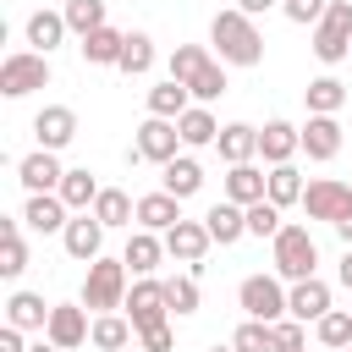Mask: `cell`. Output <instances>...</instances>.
I'll list each match as a JSON object with an SVG mask.
<instances>
[{
  "instance_id": "15",
  "label": "cell",
  "mask_w": 352,
  "mask_h": 352,
  "mask_svg": "<svg viewBox=\"0 0 352 352\" xmlns=\"http://www.w3.org/2000/svg\"><path fill=\"white\" fill-rule=\"evenodd\" d=\"M286 314L292 319H324L330 314V286L319 280V275H308V280H292V292H286Z\"/></svg>"
},
{
  "instance_id": "7",
  "label": "cell",
  "mask_w": 352,
  "mask_h": 352,
  "mask_svg": "<svg viewBox=\"0 0 352 352\" xmlns=\"http://www.w3.org/2000/svg\"><path fill=\"white\" fill-rule=\"evenodd\" d=\"M165 314H170V302H165V280L138 275L132 292H126V319H132V330L143 336L148 324H165Z\"/></svg>"
},
{
  "instance_id": "36",
  "label": "cell",
  "mask_w": 352,
  "mask_h": 352,
  "mask_svg": "<svg viewBox=\"0 0 352 352\" xmlns=\"http://www.w3.org/2000/svg\"><path fill=\"white\" fill-rule=\"evenodd\" d=\"M116 72H126V77L154 72V38H148V33H126V50H121V66H116Z\"/></svg>"
},
{
  "instance_id": "40",
  "label": "cell",
  "mask_w": 352,
  "mask_h": 352,
  "mask_svg": "<svg viewBox=\"0 0 352 352\" xmlns=\"http://www.w3.org/2000/svg\"><path fill=\"white\" fill-rule=\"evenodd\" d=\"M204 66H209V50H204V44H176V50H170V77H176V82H192Z\"/></svg>"
},
{
  "instance_id": "12",
  "label": "cell",
  "mask_w": 352,
  "mask_h": 352,
  "mask_svg": "<svg viewBox=\"0 0 352 352\" xmlns=\"http://www.w3.org/2000/svg\"><path fill=\"white\" fill-rule=\"evenodd\" d=\"M33 138H38V148H66L72 138H77V110L72 104H44L38 116H33Z\"/></svg>"
},
{
  "instance_id": "49",
  "label": "cell",
  "mask_w": 352,
  "mask_h": 352,
  "mask_svg": "<svg viewBox=\"0 0 352 352\" xmlns=\"http://www.w3.org/2000/svg\"><path fill=\"white\" fill-rule=\"evenodd\" d=\"M336 236H341V242H346V248H352V209H346V214H341V220H336Z\"/></svg>"
},
{
  "instance_id": "43",
  "label": "cell",
  "mask_w": 352,
  "mask_h": 352,
  "mask_svg": "<svg viewBox=\"0 0 352 352\" xmlns=\"http://www.w3.org/2000/svg\"><path fill=\"white\" fill-rule=\"evenodd\" d=\"M286 220H280V204H270V198H258V204H248V236H275Z\"/></svg>"
},
{
  "instance_id": "2",
  "label": "cell",
  "mask_w": 352,
  "mask_h": 352,
  "mask_svg": "<svg viewBox=\"0 0 352 352\" xmlns=\"http://www.w3.org/2000/svg\"><path fill=\"white\" fill-rule=\"evenodd\" d=\"M126 275H132L126 258H104V253H99V258L88 264V275H82V308H88V314H116V308H126V292H132Z\"/></svg>"
},
{
  "instance_id": "19",
  "label": "cell",
  "mask_w": 352,
  "mask_h": 352,
  "mask_svg": "<svg viewBox=\"0 0 352 352\" xmlns=\"http://www.w3.org/2000/svg\"><path fill=\"white\" fill-rule=\"evenodd\" d=\"M204 226H209V236H214L220 248H231V242H242V236H248V209H242V204H231V198H220V204H209Z\"/></svg>"
},
{
  "instance_id": "5",
  "label": "cell",
  "mask_w": 352,
  "mask_h": 352,
  "mask_svg": "<svg viewBox=\"0 0 352 352\" xmlns=\"http://www.w3.org/2000/svg\"><path fill=\"white\" fill-rule=\"evenodd\" d=\"M236 302H242L248 319H264V324L286 319V286H280V275H248L236 286Z\"/></svg>"
},
{
  "instance_id": "41",
  "label": "cell",
  "mask_w": 352,
  "mask_h": 352,
  "mask_svg": "<svg viewBox=\"0 0 352 352\" xmlns=\"http://www.w3.org/2000/svg\"><path fill=\"white\" fill-rule=\"evenodd\" d=\"M231 346H236V352H275V336H270L264 319H242L236 336H231Z\"/></svg>"
},
{
  "instance_id": "51",
  "label": "cell",
  "mask_w": 352,
  "mask_h": 352,
  "mask_svg": "<svg viewBox=\"0 0 352 352\" xmlns=\"http://www.w3.org/2000/svg\"><path fill=\"white\" fill-rule=\"evenodd\" d=\"M28 352H60V346H55V341L44 336V341H38V346H28Z\"/></svg>"
},
{
  "instance_id": "23",
  "label": "cell",
  "mask_w": 352,
  "mask_h": 352,
  "mask_svg": "<svg viewBox=\"0 0 352 352\" xmlns=\"http://www.w3.org/2000/svg\"><path fill=\"white\" fill-rule=\"evenodd\" d=\"M264 192H270V176H264V170H258L253 160H248V165H231V170H226V198H231V204H242V209H248V204H258Z\"/></svg>"
},
{
  "instance_id": "46",
  "label": "cell",
  "mask_w": 352,
  "mask_h": 352,
  "mask_svg": "<svg viewBox=\"0 0 352 352\" xmlns=\"http://www.w3.org/2000/svg\"><path fill=\"white\" fill-rule=\"evenodd\" d=\"M138 346H143V352H170V346H176V330H170V319H165V324H148V330L138 336Z\"/></svg>"
},
{
  "instance_id": "37",
  "label": "cell",
  "mask_w": 352,
  "mask_h": 352,
  "mask_svg": "<svg viewBox=\"0 0 352 352\" xmlns=\"http://www.w3.org/2000/svg\"><path fill=\"white\" fill-rule=\"evenodd\" d=\"M314 336L324 341V346H352V308H330L324 319H314Z\"/></svg>"
},
{
  "instance_id": "26",
  "label": "cell",
  "mask_w": 352,
  "mask_h": 352,
  "mask_svg": "<svg viewBox=\"0 0 352 352\" xmlns=\"http://www.w3.org/2000/svg\"><path fill=\"white\" fill-rule=\"evenodd\" d=\"M77 50H82V60H88V66H121L126 33H116V28L104 22V28H94V33H88V38L77 44Z\"/></svg>"
},
{
  "instance_id": "34",
  "label": "cell",
  "mask_w": 352,
  "mask_h": 352,
  "mask_svg": "<svg viewBox=\"0 0 352 352\" xmlns=\"http://www.w3.org/2000/svg\"><path fill=\"white\" fill-rule=\"evenodd\" d=\"M176 126H182V143H187V148H204V143H214V138H220V121L209 116V104H192Z\"/></svg>"
},
{
  "instance_id": "21",
  "label": "cell",
  "mask_w": 352,
  "mask_h": 352,
  "mask_svg": "<svg viewBox=\"0 0 352 352\" xmlns=\"http://www.w3.org/2000/svg\"><path fill=\"white\" fill-rule=\"evenodd\" d=\"M192 110V88L187 82H176V77H165V82H154L148 88V116H165V121H182Z\"/></svg>"
},
{
  "instance_id": "50",
  "label": "cell",
  "mask_w": 352,
  "mask_h": 352,
  "mask_svg": "<svg viewBox=\"0 0 352 352\" xmlns=\"http://www.w3.org/2000/svg\"><path fill=\"white\" fill-rule=\"evenodd\" d=\"M336 275H341V286H346V292H352V248H346V253H341V270H336Z\"/></svg>"
},
{
  "instance_id": "35",
  "label": "cell",
  "mask_w": 352,
  "mask_h": 352,
  "mask_svg": "<svg viewBox=\"0 0 352 352\" xmlns=\"http://www.w3.org/2000/svg\"><path fill=\"white\" fill-rule=\"evenodd\" d=\"M270 204H280V209H292V204H302V176H297V165L286 160V165H270V192H264Z\"/></svg>"
},
{
  "instance_id": "24",
  "label": "cell",
  "mask_w": 352,
  "mask_h": 352,
  "mask_svg": "<svg viewBox=\"0 0 352 352\" xmlns=\"http://www.w3.org/2000/svg\"><path fill=\"white\" fill-rule=\"evenodd\" d=\"M50 308H55V302H44L38 292H11V297H6V324H16V330H44V324H50Z\"/></svg>"
},
{
  "instance_id": "14",
  "label": "cell",
  "mask_w": 352,
  "mask_h": 352,
  "mask_svg": "<svg viewBox=\"0 0 352 352\" xmlns=\"http://www.w3.org/2000/svg\"><path fill=\"white\" fill-rule=\"evenodd\" d=\"M66 220H72V209H66V198H60V192H28L22 226H33L38 236H50V231H66Z\"/></svg>"
},
{
  "instance_id": "27",
  "label": "cell",
  "mask_w": 352,
  "mask_h": 352,
  "mask_svg": "<svg viewBox=\"0 0 352 352\" xmlns=\"http://www.w3.org/2000/svg\"><path fill=\"white\" fill-rule=\"evenodd\" d=\"M160 187L176 192V198H192V192L204 187V165H198L192 154H176L170 165H160Z\"/></svg>"
},
{
  "instance_id": "18",
  "label": "cell",
  "mask_w": 352,
  "mask_h": 352,
  "mask_svg": "<svg viewBox=\"0 0 352 352\" xmlns=\"http://www.w3.org/2000/svg\"><path fill=\"white\" fill-rule=\"evenodd\" d=\"M176 220H182V198H176V192L160 187V192H143V198H138V226H143V231H160V236H165Z\"/></svg>"
},
{
  "instance_id": "8",
  "label": "cell",
  "mask_w": 352,
  "mask_h": 352,
  "mask_svg": "<svg viewBox=\"0 0 352 352\" xmlns=\"http://www.w3.org/2000/svg\"><path fill=\"white\" fill-rule=\"evenodd\" d=\"M302 209H308V220H324V226H336V220L352 209V182H336V176H319V182H308V187H302Z\"/></svg>"
},
{
  "instance_id": "42",
  "label": "cell",
  "mask_w": 352,
  "mask_h": 352,
  "mask_svg": "<svg viewBox=\"0 0 352 352\" xmlns=\"http://www.w3.org/2000/svg\"><path fill=\"white\" fill-rule=\"evenodd\" d=\"M187 88H192V99H198V104L220 99V94H226V60H209V66H204V72H198Z\"/></svg>"
},
{
  "instance_id": "53",
  "label": "cell",
  "mask_w": 352,
  "mask_h": 352,
  "mask_svg": "<svg viewBox=\"0 0 352 352\" xmlns=\"http://www.w3.org/2000/svg\"><path fill=\"white\" fill-rule=\"evenodd\" d=\"M121 352H143V346H121Z\"/></svg>"
},
{
  "instance_id": "9",
  "label": "cell",
  "mask_w": 352,
  "mask_h": 352,
  "mask_svg": "<svg viewBox=\"0 0 352 352\" xmlns=\"http://www.w3.org/2000/svg\"><path fill=\"white\" fill-rule=\"evenodd\" d=\"M214 248V236H209V226L204 220H176L170 231H165V253L176 258V264H187L192 275L204 270V253Z\"/></svg>"
},
{
  "instance_id": "28",
  "label": "cell",
  "mask_w": 352,
  "mask_h": 352,
  "mask_svg": "<svg viewBox=\"0 0 352 352\" xmlns=\"http://www.w3.org/2000/svg\"><path fill=\"white\" fill-rule=\"evenodd\" d=\"M66 33H72V28H66V11H33V16H28V44L44 50V55H50L55 44H66Z\"/></svg>"
},
{
  "instance_id": "4",
  "label": "cell",
  "mask_w": 352,
  "mask_h": 352,
  "mask_svg": "<svg viewBox=\"0 0 352 352\" xmlns=\"http://www.w3.org/2000/svg\"><path fill=\"white\" fill-rule=\"evenodd\" d=\"M33 88H50V55L44 50H11L0 60V94L6 99H28Z\"/></svg>"
},
{
  "instance_id": "38",
  "label": "cell",
  "mask_w": 352,
  "mask_h": 352,
  "mask_svg": "<svg viewBox=\"0 0 352 352\" xmlns=\"http://www.w3.org/2000/svg\"><path fill=\"white\" fill-rule=\"evenodd\" d=\"M60 11H66V28L77 38H88L94 28H104V0H66Z\"/></svg>"
},
{
  "instance_id": "16",
  "label": "cell",
  "mask_w": 352,
  "mask_h": 352,
  "mask_svg": "<svg viewBox=\"0 0 352 352\" xmlns=\"http://www.w3.org/2000/svg\"><path fill=\"white\" fill-rule=\"evenodd\" d=\"M297 148H302V126H292V121H264L258 126V154L270 165H286Z\"/></svg>"
},
{
  "instance_id": "1",
  "label": "cell",
  "mask_w": 352,
  "mask_h": 352,
  "mask_svg": "<svg viewBox=\"0 0 352 352\" xmlns=\"http://www.w3.org/2000/svg\"><path fill=\"white\" fill-rule=\"evenodd\" d=\"M209 44L220 50V60L226 66H258L264 60V33H258V22L248 16V11H214V22H209Z\"/></svg>"
},
{
  "instance_id": "6",
  "label": "cell",
  "mask_w": 352,
  "mask_h": 352,
  "mask_svg": "<svg viewBox=\"0 0 352 352\" xmlns=\"http://www.w3.org/2000/svg\"><path fill=\"white\" fill-rule=\"evenodd\" d=\"M132 148H138V160H148V165H170V160H176V148H187V143H182V126H176V121L148 116V121L138 126Z\"/></svg>"
},
{
  "instance_id": "10",
  "label": "cell",
  "mask_w": 352,
  "mask_h": 352,
  "mask_svg": "<svg viewBox=\"0 0 352 352\" xmlns=\"http://www.w3.org/2000/svg\"><path fill=\"white\" fill-rule=\"evenodd\" d=\"M60 242H66V253H72V258H82V264H94V258L104 253V220H99L94 209H77V214L66 220V231H60Z\"/></svg>"
},
{
  "instance_id": "45",
  "label": "cell",
  "mask_w": 352,
  "mask_h": 352,
  "mask_svg": "<svg viewBox=\"0 0 352 352\" xmlns=\"http://www.w3.org/2000/svg\"><path fill=\"white\" fill-rule=\"evenodd\" d=\"M324 6H330V0H280V11H286V22H297V28H308V22H319V16H324Z\"/></svg>"
},
{
  "instance_id": "11",
  "label": "cell",
  "mask_w": 352,
  "mask_h": 352,
  "mask_svg": "<svg viewBox=\"0 0 352 352\" xmlns=\"http://www.w3.org/2000/svg\"><path fill=\"white\" fill-rule=\"evenodd\" d=\"M88 330H94V319H88V308H82V302H55V308H50V324H44V336H50L60 352L82 346V341H88Z\"/></svg>"
},
{
  "instance_id": "48",
  "label": "cell",
  "mask_w": 352,
  "mask_h": 352,
  "mask_svg": "<svg viewBox=\"0 0 352 352\" xmlns=\"http://www.w3.org/2000/svg\"><path fill=\"white\" fill-rule=\"evenodd\" d=\"M280 0H236V11H248V16H264V11H275Z\"/></svg>"
},
{
  "instance_id": "29",
  "label": "cell",
  "mask_w": 352,
  "mask_h": 352,
  "mask_svg": "<svg viewBox=\"0 0 352 352\" xmlns=\"http://www.w3.org/2000/svg\"><path fill=\"white\" fill-rule=\"evenodd\" d=\"M302 104H308V116H336L346 104V82L341 77H314L302 88Z\"/></svg>"
},
{
  "instance_id": "54",
  "label": "cell",
  "mask_w": 352,
  "mask_h": 352,
  "mask_svg": "<svg viewBox=\"0 0 352 352\" xmlns=\"http://www.w3.org/2000/svg\"><path fill=\"white\" fill-rule=\"evenodd\" d=\"M341 352H352V346H341Z\"/></svg>"
},
{
  "instance_id": "22",
  "label": "cell",
  "mask_w": 352,
  "mask_h": 352,
  "mask_svg": "<svg viewBox=\"0 0 352 352\" xmlns=\"http://www.w3.org/2000/svg\"><path fill=\"white\" fill-rule=\"evenodd\" d=\"M214 148H220V160H226V165H248V160L258 154V126H248V121H231V126H220Z\"/></svg>"
},
{
  "instance_id": "25",
  "label": "cell",
  "mask_w": 352,
  "mask_h": 352,
  "mask_svg": "<svg viewBox=\"0 0 352 352\" xmlns=\"http://www.w3.org/2000/svg\"><path fill=\"white\" fill-rule=\"evenodd\" d=\"M132 319L116 308V314H94V330H88V346H99V352H121V346H132Z\"/></svg>"
},
{
  "instance_id": "3",
  "label": "cell",
  "mask_w": 352,
  "mask_h": 352,
  "mask_svg": "<svg viewBox=\"0 0 352 352\" xmlns=\"http://www.w3.org/2000/svg\"><path fill=\"white\" fill-rule=\"evenodd\" d=\"M270 258H275V275L280 280H308L314 264H319V248H314L308 226H280L270 236Z\"/></svg>"
},
{
  "instance_id": "32",
  "label": "cell",
  "mask_w": 352,
  "mask_h": 352,
  "mask_svg": "<svg viewBox=\"0 0 352 352\" xmlns=\"http://www.w3.org/2000/svg\"><path fill=\"white\" fill-rule=\"evenodd\" d=\"M55 192H60V198H66V209L77 214V209H94L99 182H94V170H82V165H77V170H66V176H60V187H55Z\"/></svg>"
},
{
  "instance_id": "52",
  "label": "cell",
  "mask_w": 352,
  "mask_h": 352,
  "mask_svg": "<svg viewBox=\"0 0 352 352\" xmlns=\"http://www.w3.org/2000/svg\"><path fill=\"white\" fill-rule=\"evenodd\" d=\"M209 352H236V346H231V341H226V346H209Z\"/></svg>"
},
{
  "instance_id": "20",
  "label": "cell",
  "mask_w": 352,
  "mask_h": 352,
  "mask_svg": "<svg viewBox=\"0 0 352 352\" xmlns=\"http://www.w3.org/2000/svg\"><path fill=\"white\" fill-rule=\"evenodd\" d=\"M121 258H126V270H132V275H154V270H160V258H165V236H160V231H143V226H138V231L126 236Z\"/></svg>"
},
{
  "instance_id": "30",
  "label": "cell",
  "mask_w": 352,
  "mask_h": 352,
  "mask_svg": "<svg viewBox=\"0 0 352 352\" xmlns=\"http://www.w3.org/2000/svg\"><path fill=\"white\" fill-rule=\"evenodd\" d=\"M94 214L104 220V231H121V226H132V220H138V204H132L121 187H99V198H94Z\"/></svg>"
},
{
  "instance_id": "39",
  "label": "cell",
  "mask_w": 352,
  "mask_h": 352,
  "mask_svg": "<svg viewBox=\"0 0 352 352\" xmlns=\"http://www.w3.org/2000/svg\"><path fill=\"white\" fill-rule=\"evenodd\" d=\"M165 302H170V314H198V275L187 270V275H170L165 280Z\"/></svg>"
},
{
  "instance_id": "44",
  "label": "cell",
  "mask_w": 352,
  "mask_h": 352,
  "mask_svg": "<svg viewBox=\"0 0 352 352\" xmlns=\"http://www.w3.org/2000/svg\"><path fill=\"white\" fill-rule=\"evenodd\" d=\"M270 336H275V352H302V346H308V330H302V319H292V314L275 319Z\"/></svg>"
},
{
  "instance_id": "31",
  "label": "cell",
  "mask_w": 352,
  "mask_h": 352,
  "mask_svg": "<svg viewBox=\"0 0 352 352\" xmlns=\"http://www.w3.org/2000/svg\"><path fill=\"white\" fill-rule=\"evenodd\" d=\"M28 270V242H22V220H6L0 226V275L16 280Z\"/></svg>"
},
{
  "instance_id": "47",
  "label": "cell",
  "mask_w": 352,
  "mask_h": 352,
  "mask_svg": "<svg viewBox=\"0 0 352 352\" xmlns=\"http://www.w3.org/2000/svg\"><path fill=\"white\" fill-rule=\"evenodd\" d=\"M22 336H28V330L6 324V330H0V352H28V346H22Z\"/></svg>"
},
{
  "instance_id": "13",
  "label": "cell",
  "mask_w": 352,
  "mask_h": 352,
  "mask_svg": "<svg viewBox=\"0 0 352 352\" xmlns=\"http://www.w3.org/2000/svg\"><path fill=\"white\" fill-rule=\"evenodd\" d=\"M60 176H66V165L55 160V148H33L28 160H16V182H22L28 192H55Z\"/></svg>"
},
{
  "instance_id": "17",
  "label": "cell",
  "mask_w": 352,
  "mask_h": 352,
  "mask_svg": "<svg viewBox=\"0 0 352 352\" xmlns=\"http://www.w3.org/2000/svg\"><path fill=\"white\" fill-rule=\"evenodd\" d=\"M302 154L308 160H336L341 154V121L336 116H308V126H302Z\"/></svg>"
},
{
  "instance_id": "33",
  "label": "cell",
  "mask_w": 352,
  "mask_h": 352,
  "mask_svg": "<svg viewBox=\"0 0 352 352\" xmlns=\"http://www.w3.org/2000/svg\"><path fill=\"white\" fill-rule=\"evenodd\" d=\"M314 55H319L324 66H341V60L352 55V33H341V28H330V22H314Z\"/></svg>"
}]
</instances>
